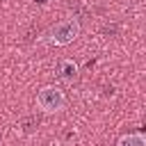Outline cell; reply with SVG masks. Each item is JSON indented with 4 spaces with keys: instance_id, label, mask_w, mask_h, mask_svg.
I'll list each match as a JSON object with an SVG mask.
<instances>
[{
    "instance_id": "1",
    "label": "cell",
    "mask_w": 146,
    "mask_h": 146,
    "mask_svg": "<svg viewBox=\"0 0 146 146\" xmlns=\"http://www.w3.org/2000/svg\"><path fill=\"white\" fill-rule=\"evenodd\" d=\"M36 107L46 114H57L66 107V94L55 84H46L36 91Z\"/></svg>"
},
{
    "instance_id": "2",
    "label": "cell",
    "mask_w": 146,
    "mask_h": 146,
    "mask_svg": "<svg viewBox=\"0 0 146 146\" xmlns=\"http://www.w3.org/2000/svg\"><path fill=\"white\" fill-rule=\"evenodd\" d=\"M80 34V23L78 18H64L59 23H55L50 30H48V41L52 46H68L78 39Z\"/></svg>"
},
{
    "instance_id": "3",
    "label": "cell",
    "mask_w": 146,
    "mask_h": 146,
    "mask_svg": "<svg viewBox=\"0 0 146 146\" xmlns=\"http://www.w3.org/2000/svg\"><path fill=\"white\" fill-rule=\"evenodd\" d=\"M78 73H80V68H78V64H75L73 59H62V62H59V78H62L64 82L73 84V82L78 80Z\"/></svg>"
},
{
    "instance_id": "4",
    "label": "cell",
    "mask_w": 146,
    "mask_h": 146,
    "mask_svg": "<svg viewBox=\"0 0 146 146\" xmlns=\"http://www.w3.org/2000/svg\"><path fill=\"white\" fill-rule=\"evenodd\" d=\"M116 146H146V137H144V132H128V135H123L119 141H116Z\"/></svg>"
}]
</instances>
